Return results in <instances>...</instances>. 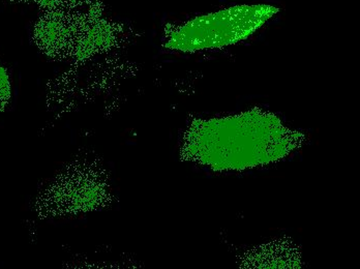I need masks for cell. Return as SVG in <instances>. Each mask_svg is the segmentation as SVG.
<instances>
[{
    "instance_id": "cell-1",
    "label": "cell",
    "mask_w": 360,
    "mask_h": 269,
    "mask_svg": "<svg viewBox=\"0 0 360 269\" xmlns=\"http://www.w3.org/2000/svg\"><path fill=\"white\" fill-rule=\"evenodd\" d=\"M288 131L274 115L251 111L193 124L186 150L212 167H248L278 159L286 152Z\"/></svg>"
},
{
    "instance_id": "cell-2",
    "label": "cell",
    "mask_w": 360,
    "mask_h": 269,
    "mask_svg": "<svg viewBox=\"0 0 360 269\" xmlns=\"http://www.w3.org/2000/svg\"><path fill=\"white\" fill-rule=\"evenodd\" d=\"M278 13L269 4H247L196 17L171 30L165 47L180 52L225 47L249 38Z\"/></svg>"
},
{
    "instance_id": "cell-3",
    "label": "cell",
    "mask_w": 360,
    "mask_h": 269,
    "mask_svg": "<svg viewBox=\"0 0 360 269\" xmlns=\"http://www.w3.org/2000/svg\"><path fill=\"white\" fill-rule=\"evenodd\" d=\"M11 83L6 70L0 65V110L6 107L10 100Z\"/></svg>"
}]
</instances>
